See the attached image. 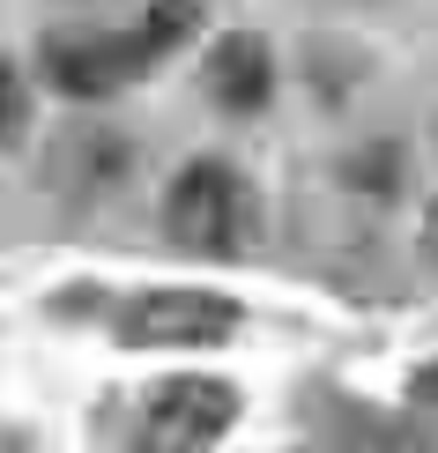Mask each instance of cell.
Listing matches in <instances>:
<instances>
[{
    "instance_id": "7",
    "label": "cell",
    "mask_w": 438,
    "mask_h": 453,
    "mask_svg": "<svg viewBox=\"0 0 438 453\" xmlns=\"http://www.w3.org/2000/svg\"><path fill=\"white\" fill-rule=\"evenodd\" d=\"M15 127H23V74L0 60V142H8Z\"/></svg>"
},
{
    "instance_id": "4",
    "label": "cell",
    "mask_w": 438,
    "mask_h": 453,
    "mask_svg": "<svg viewBox=\"0 0 438 453\" xmlns=\"http://www.w3.org/2000/svg\"><path fill=\"white\" fill-rule=\"evenodd\" d=\"M238 327V305L223 290H149L119 312V334L134 349H186V342H223Z\"/></svg>"
},
{
    "instance_id": "2",
    "label": "cell",
    "mask_w": 438,
    "mask_h": 453,
    "mask_svg": "<svg viewBox=\"0 0 438 453\" xmlns=\"http://www.w3.org/2000/svg\"><path fill=\"white\" fill-rule=\"evenodd\" d=\"M157 67L142 30H52L45 37V74L60 97H111L134 74Z\"/></svg>"
},
{
    "instance_id": "3",
    "label": "cell",
    "mask_w": 438,
    "mask_h": 453,
    "mask_svg": "<svg viewBox=\"0 0 438 453\" xmlns=\"http://www.w3.org/2000/svg\"><path fill=\"white\" fill-rule=\"evenodd\" d=\"M238 424V387L231 380H171L149 394L134 446L142 453H208Z\"/></svg>"
},
{
    "instance_id": "1",
    "label": "cell",
    "mask_w": 438,
    "mask_h": 453,
    "mask_svg": "<svg viewBox=\"0 0 438 453\" xmlns=\"http://www.w3.org/2000/svg\"><path fill=\"white\" fill-rule=\"evenodd\" d=\"M164 231L186 253H245L260 231V201L231 164H186L164 194Z\"/></svg>"
},
{
    "instance_id": "5",
    "label": "cell",
    "mask_w": 438,
    "mask_h": 453,
    "mask_svg": "<svg viewBox=\"0 0 438 453\" xmlns=\"http://www.w3.org/2000/svg\"><path fill=\"white\" fill-rule=\"evenodd\" d=\"M208 89H216L223 111L268 104V52H260V37H223V45L208 52Z\"/></svg>"
},
{
    "instance_id": "8",
    "label": "cell",
    "mask_w": 438,
    "mask_h": 453,
    "mask_svg": "<svg viewBox=\"0 0 438 453\" xmlns=\"http://www.w3.org/2000/svg\"><path fill=\"white\" fill-rule=\"evenodd\" d=\"M424 238H431V253H438V201H431V216H424Z\"/></svg>"
},
{
    "instance_id": "6",
    "label": "cell",
    "mask_w": 438,
    "mask_h": 453,
    "mask_svg": "<svg viewBox=\"0 0 438 453\" xmlns=\"http://www.w3.org/2000/svg\"><path fill=\"white\" fill-rule=\"evenodd\" d=\"M142 37H149L157 60H171L186 37H201V0H157V8L142 15Z\"/></svg>"
}]
</instances>
